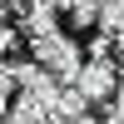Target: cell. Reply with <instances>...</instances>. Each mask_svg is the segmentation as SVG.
I'll return each mask as SVG.
<instances>
[{
  "mask_svg": "<svg viewBox=\"0 0 124 124\" xmlns=\"http://www.w3.org/2000/svg\"><path fill=\"white\" fill-rule=\"evenodd\" d=\"M20 10H60V0H15Z\"/></svg>",
  "mask_w": 124,
  "mask_h": 124,
  "instance_id": "obj_7",
  "label": "cell"
},
{
  "mask_svg": "<svg viewBox=\"0 0 124 124\" xmlns=\"http://www.w3.org/2000/svg\"><path fill=\"white\" fill-rule=\"evenodd\" d=\"M94 30L109 35V40L124 35V0H99V5H94Z\"/></svg>",
  "mask_w": 124,
  "mask_h": 124,
  "instance_id": "obj_4",
  "label": "cell"
},
{
  "mask_svg": "<svg viewBox=\"0 0 124 124\" xmlns=\"http://www.w3.org/2000/svg\"><path fill=\"white\" fill-rule=\"evenodd\" d=\"M30 55H35V65L45 70V75H55L60 85H70V79H75V70L85 65V55H79V40H75V35H65V30L35 35V40H30Z\"/></svg>",
  "mask_w": 124,
  "mask_h": 124,
  "instance_id": "obj_1",
  "label": "cell"
},
{
  "mask_svg": "<svg viewBox=\"0 0 124 124\" xmlns=\"http://www.w3.org/2000/svg\"><path fill=\"white\" fill-rule=\"evenodd\" d=\"M10 45H15V30L0 25V65H5V50H10Z\"/></svg>",
  "mask_w": 124,
  "mask_h": 124,
  "instance_id": "obj_8",
  "label": "cell"
},
{
  "mask_svg": "<svg viewBox=\"0 0 124 124\" xmlns=\"http://www.w3.org/2000/svg\"><path fill=\"white\" fill-rule=\"evenodd\" d=\"M114 45H119V50H124V35H119V40H114Z\"/></svg>",
  "mask_w": 124,
  "mask_h": 124,
  "instance_id": "obj_9",
  "label": "cell"
},
{
  "mask_svg": "<svg viewBox=\"0 0 124 124\" xmlns=\"http://www.w3.org/2000/svg\"><path fill=\"white\" fill-rule=\"evenodd\" d=\"M10 79H15L20 99H30V104H40V109H50V104H55V94H60V79L45 75L35 60H30V65H10Z\"/></svg>",
  "mask_w": 124,
  "mask_h": 124,
  "instance_id": "obj_3",
  "label": "cell"
},
{
  "mask_svg": "<svg viewBox=\"0 0 124 124\" xmlns=\"http://www.w3.org/2000/svg\"><path fill=\"white\" fill-rule=\"evenodd\" d=\"M70 89H75L85 104H104V99L119 94V65L114 60H85V65L75 70V79H70Z\"/></svg>",
  "mask_w": 124,
  "mask_h": 124,
  "instance_id": "obj_2",
  "label": "cell"
},
{
  "mask_svg": "<svg viewBox=\"0 0 124 124\" xmlns=\"http://www.w3.org/2000/svg\"><path fill=\"white\" fill-rule=\"evenodd\" d=\"M20 30H25L30 40H35V35H50V30H60V15H55V10H20Z\"/></svg>",
  "mask_w": 124,
  "mask_h": 124,
  "instance_id": "obj_5",
  "label": "cell"
},
{
  "mask_svg": "<svg viewBox=\"0 0 124 124\" xmlns=\"http://www.w3.org/2000/svg\"><path fill=\"white\" fill-rule=\"evenodd\" d=\"M99 124H124V89L114 99H104V114H99Z\"/></svg>",
  "mask_w": 124,
  "mask_h": 124,
  "instance_id": "obj_6",
  "label": "cell"
}]
</instances>
